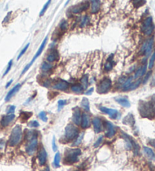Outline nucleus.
<instances>
[{
	"mask_svg": "<svg viewBox=\"0 0 155 171\" xmlns=\"http://www.w3.org/2000/svg\"><path fill=\"white\" fill-rule=\"evenodd\" d=\"M139 111L141 117L152 119L155 116V111L151 102L141 100L139 103Z\"/></svg>",
	"mask_w": 155,
	"mask_h": 171,
	"instance_id": "obj_1",
	"label": "nucleus"
},
{
	"mask_svg": "<svg viewBox=\"0 0 155 171\" xmlns=\"http://www.w3.org/2000/svg\"><path fill=\"white\" fill-rule=\"evenodd\" d=\"M82 151L80 149H67L64 153V163L67 164H73L77 162L79 157Z\"/></svg>",
	"mask_w": 155,
	"mask_h": 171,
	"instance_id": "obj_2",
	"label": "nucleus"
},
{
	"mask_svg": "<svg viewBox=\"0 0 155 171\" xmlns=\"http://www.w3.org/2000/svg\"><path fill=\"white\" fill-rule=\"evenodd\" d=\"M23 132H22V127L20 125H16L13 128L12 133H11L9 140H8V145L13 147L18 145L21 141Z\"/></svg>",
	"mask_w": 155,
	"mask_h": 171,
	"instance_id": "obj_3",
	"label": "nucleus"
},
{
	"mask_svg": "<svg viewBox=\"0 0 155 171\" xmlns=\"http://www.w3.org/2000/svg\"><path fill=\"white\" fill-rule=\"evenodd\" d=\"M78 131L77 127L74 126V124H69L66 126L65 127V132H64V139L67 142L76 139L78 137Z\"/></svg>",
	"mask_w": 155,
	"mask_h": 171,
	"instance_id": "obj_4",
	"label": "nucleus"
},
{
	"mask_svg": "<svg viewBox=\"0 0 155 171\" xmlns=\"http://www.w3.org/2000/svg\"><path fill=\"white\" fill-rule=\"evenodd\" d=\"M47 40H48V36H46V38L44 39V40L42 41V44H41V45L40 46V48H39V49L37 50V51H36V54L34 55V57H33V59L31 60V61H30V63H29V64H28L27 65V66L24 67V70H23V71H22V72H21V76L23 75V74L25 73V72H26L27 70H29V69L30 68V66H32L34 62H35V60H36V59H37V58L39 57L40 55H41L42 52L43 51L44 48H45V47H46V42H47Z\"/></svg>",
	"mask_w": 155,
	"mask_h": 171,
	"instance_id": "obj_5",
	"label": "nucleus"
},
{
	"mask_svg": "<svg viewBox=\"0 0 155 171\" xmlns=\"http://www.w3.org/2000/svg\"><path fill=\"white\" fill-rule=\"evenodd\" d=\"M141 31L146 36H150L154 31L153 20L151 17H148L145 19L141 25Z\"/></svg>",
	"mask_w": 155,
	"mask_h": 171,
	"instance_id": "obj_6",
	"label": "nucleus"
},
{
	"mask_svg": "<svg viewBox=\"0 0 155 171\" xmlns=\"http://www.w3.org/2000/svg\"><path fill=\"white\" fill-rule=\"evenodd\" d=\"M112 86V82L110 78H105L102 80V82H100V84L98 85L97 87V91L99 94H107V92L109 91L111 88Z\"/></svg>",
	"mask_w": 155,
	"mask_h": 171,
	"instance_id": "obj_7",
	"label": "nucleus"
},
{
	"mask_svg": "<svg viewBox=\"0 0 155 171\" xmlns=\"http://www.w3.org/2000/svg\"><path fill=\"white\" fill-rule=\"evenodd\" d=\"M122 137L126 141V146L127 148V149H133L135 154H137V152H139V145H138L133 139H132L129 136H128L126 133L122 132Z\"/></svg>",
	"mask_w": 155,
	"mask_h": 171,
	"instance_id": "obj_8",
	"label": "nucleus"
},
{
	"mask_svg": "<svg viewBox=\"0 0 155 171\" xmlns=\"http://www.w3.org/2000/svg\"><path fill=\"white\" fill-rule=\"evenodd\" d=\"M30 141L26 146V151L29 155H33L36 152L38 146L37 136L33 137L32 139H29Z\"/></svg>",
	"mask_w": 155,
	"mask_h": 171,
	"instance_id": "obj_9",
	"label": "nucleus"
},
{
	"mask_svg": "<svg viewBox=\"0 0 155 171\" xmlns=\"http://www.w3.org/2000/svg\"><path fill=\"white\" fill-rule=\"evenodd\" d=\"M82 116L80 109L78 107H75L73 109V116H72V121L76 125L81 124Z\"/></svg>",
	"mask_w": 155,
	"mask_h": 171,
	"instance_id": "obj_10",
	"label": "nucleus"
},
{
	"mask_svg": "<svg viewBox=\"0 0 155 171\" xmlns=\"http://www.w3.org/2000/svg\"><path fill=\"white\" fill-rule=\"evenodd\" d=\"M99 109L104 113L107 114L113 119H116L119 117V112H118L117 110L113 109H109V108L104 107V106H100Z\"/></svg>",
	"mask_w": 155,
	"mask_h": 171,
	"instance_id": "obj_11",
	"label": "nucleus"
},
{
	"mask_svg": "<svg viewBox=\"0 0 155 171\" xmlns=\"http://www.w3.org/2000/svg\"><path fill=\"white\" fill-rule=\"evenodd\" d=\"M89 4L88 2H83V3H80V4L76 5H74L72 8L71 11L74 14H78V13H80V12L83 11L87 10L88 8H89Z\"/></svg>",
	"mask_w": 155,
	"mask_h": 171,
	"instance_id": "obj_12",
	"label": "nucleus"
},
{
	"mask_svg": "<svg viewBox=\"0 0 155 171\" xmlns=\"http://www.w3.org/2000/svg\"><path fill=\"white\" fill-rule=\"evenodd\" d=\"M68 88H69V83L62 79L57 81L53 85L54 89L59 90V91H66Z\"/></svg>",
	"mask_w": 155,
	"mask_h": 171,
	"instance_id": "obj_13",
	"label": "nucleus"
},
{
	"mask_svg": "<svg viewBox=\"0 0 155 171\" xmlns=\"http://www.w3.org/2000/svg\"><path fill=\"white\" fill-rule=\"evenodd\" d=\"M106 127H107V132H106V137L108 138L113 137L116 133V128L113 124L110 122H106Z\"/></svg>",
	"mask_w": 155,
	"mask_h": 171,
	"instance_id": "obj_14",
	"label": "nucleus"
},
{
	"mask_svg": "<svg viewBox=\"0 0 155 171\" xmlns=\"http://www.w3.org/2000/svg\"><path fill=\"white\" fill-rule=\"evenodd\" d=\"M92 124L94 127V130L96 133H99L102 131V123L99 118H94L92 119Z\"/></svg>",
	"mask_w": 155,
	"mask_h": 171,
	"instance_id": "obj_15",
	"label": "nucleus"
},
{
	"mask_svg": "<svg viewBox=\"0 0 155 171\" xmlns=\"http://www.w3.org/2000/svg\"><path fill=\"white\" fill-rule=\"evenodd\" d=\"M38 159H39V162L41 166H43L46 164V160H47V152H46V149L44 148H42L40 149V153L38 155Z\"/></svg>",
	"mask_w": 155,
	"mask_h": 171,
	"instance_id": "obj_16",
	"label": "nucleus"
},
{
	"mask_svg": "<svg viewBox=\"0 0 155 171\" xmlns=\"http://www.w3.org/2000/svg\"><path fill=\"white\" fill-rule=\"evenodd\" d=\"M15 118V116L14 114L12 115H7L5 116H3L1 120V124L2 127H7L8 125H9V124L12 122H13V120Z\"/></svg>",
	"mask_w": 155,
	"mask_h": 171,
	"instance_id": "obj_17",
	"label": "nucleus"
},
{
	"mask_svg": "<svg viewBox=\"0 0 155 171\" xmlns=\"http://www.w3.org/2000/svg\"><path fill=\"white\" fill-rule=\"evenodd\" d=\"M90 117L87 113H83L82 116V120H81V127L83 129H86L90 126Z\"/></svg>",
	"mask_w": 155,
	"mask_h": 171,
	"instance_id": "obj_18",
	"label": "nucleus"
},
{
	"mask_svg": "<svg viewBox=\"0 0 155 171\" xmlns=\"http://www.w3.org/2000/svg\"><path fill=\"white\" fill-rule=\"evenodd\" d=\"M20 84H17L16 85L14 86V88H12L11 89V91H9V92H8V94H7V95L5 96V101H8V100H10L11 98L13 97V96L14 95V94H16L17 92L20 90Z\"/></svg>",
	"mask_w": 155,
	"mask_h": 171,
	"instance_id": "obj_19",
	"label": "nucleus"
},
{
	"mask_svg": "<svg viewBox=\"0 0 155 171\" xmlns=\"http://www.w3.org/2000/svg\"><path fill=\"white\" fill-rule=\"evenodd\" d=\"M115 100L117 103L121 105L123 107L129 108L130 106V102L126 98L123 97H115Z\"/></svg>",
	"mask_w": 155,
	"mask_h": 171,
	"instance_id": "obj_20",
	"label": "nucleus"
},
{
	"mask_svg": "<svg viewBox=\"0 0 155 171\" xmlns=\"http://www.w3.org/2000/svg\"><path fill=\"white\" fill-rule=\"evenodd\" d=\"M91 13L96 14L100 10L101 7V2L100 1H91Z\"/></svg>",
	"mask_w": 155,
	"mask_h": 171,
	"instance_id": "obj_21",
	"label": "nucleus"
},
{
	"mask_svg": "<svg viewBox=\"0 0 155 171\" xmlns=\"http://www.w3.org/2000/svg\"><path fill=\"white\" fill-rule=\"evenodd\" d=\"M146 70H147V64H145L143 66H141V68H139L136 70L135 75L133 76V79H137L138 78L143 76L146 72Z\"/></svg>",
	"mask_w": 155,
	"mask_h": 171,
	"instance_id": "obj_22",
	"label": "nucleus"
},
{
	"mask_svg": "<svg viewBox=\"0 0 155 171\" xmlns=\"http://www.w3.org/2000/svg\"><path fill=\"white\" fill-rule=\"evenodd\" d=\"M153 43H154V38L150 39L148 41L146 42V48H145V51L144 54H145L146 57H148L150 55L151 52V50L153 48Z\"/></svg>",
	"mask_w": 155,
	"mask_h": 171,
	"instance_id": "obj_23",
	"label": "nucleus"
},
{
	"mask_svg": "<svg viewBox=\"0 0 155 171\" xmlns=\"http://www.w3.org/2000/svg\"><path fill=\"white\" fill-rule=\"evenodd\" d=\"M123 124H125L126 125H133L134 124H135V119H134L133 116H132V114L127 115V116L123 118Z\"/></svg>",
	"mask_w": 155,
	"mask_h": 171,
	"instance_id": "obj_24",
	"label": "nucleus"
},
{
	"mask_svg": "<svg viewBox=\"0 0 155 171\" xmlns=\"http://www.w3.org/2000/svg\"><path fill=\"white\" fill-rule=\"evenodd\" d=\"M113 54H111V55L108 57V58H107V62H106L105 65H104V69H105V70H107V71H110V70H111L112 69H113Z\"/></svg>",
	"mask_w": 155,
	"mask_h": 171,
	"instance_id": "obj_25",
	"label": "nucleus"
},
{
	"mask_svg": "<svg viewBox=\"0 0 155 171\" xmlns=\"http://www.w3.org/2000/svg\"><path fill=\"white\" fill-rule=\"evenodd\" d=\"M143 150L145 154L147 155V157H148V158H150V159L152 160V161H155V153L154 152V151L152 149L145 146V147L143 148Z\"/></svg>",
	"mask_w": 155,
	"mask_h": 171,
	"instance_id": "obj_26",
	"label": "nucleus"
},
{
	"mask_svg": "<svg viewBox=\"0 0 155 171\" xmlns=\"http://www.w3.org/2000/svg\"><path fill=\"white\" fill-rule=\"evenodd\" d=\"M59 59V54H58L57 51H54L52 52H50L48 55L47 56V60L48 62H54L55 60H58Z\"/></svg>",
	"mask_w": 155,
	"mask_h": 171,
	"instance_id": "obj_27",
	"label": "nucleus"
},
{
	"mask_svg": "<svg viewBox=\"0 0 155 171\" xmlns=\"http://www.w3.org/2000/svg\"><path fill=\"white\" fill-rule=\"evenodd\" d=\"M81 106H82V108H83V109L86 110V112H89L90 111L89 102V99H88L87 98L84 97L83 99H82Z\"/></svg>",
	"mask_w": 155,
	"mask_h": 171,
	"instance_id": "obj_28",
	"label": "nucleus"
},
{
	"mask_svg": "<svg viewBox=\"0 0 155 171\" xmlns=\"http://www.w3.org/2000/svg\"><path fill=\"white\" fill-rule=\"evenodd\" d=\"M140 84H141V79H139L137 81H135V82H132L130 85L125 90V91H132V90H135L140 85Z\"/></svg>",
	"mask_w": 155,
	"mask_h": 171,
	"instance_id": "obj_29",
	"label": "nucleus"
},
{
	"mask_svg": "<svg viewBox=\"0 0 155 171\" xmlns=\"http://www.w3.org/2000/svg\"><path fill=\"white\" fill-rule=\"evenodd\" d=\"M83 86L80 85V84H74V85L71 86V91L76 94H81L82 92L83 91Z\"/></svg>",
	"mask_w": 155,
	"mask_h": 171,
	"instance_id": "obj_30",
	"label": "nucleus"
},
{
	"mask_svg": "<svg viewBox=\"0 0 155 171\" xmlns=\"http://www.w3.org/2000/svg\"><path fill=\"white\" fill-rule=\"evenodd\" d=\"M52 67H53V65L49 63H47V62H43L41 65V70L44 72H46V71H48V70H52Z\"/></svg>",
	"mask_w": 155,
	"mask_h": 171,
	"instance_id": "obj_31",
	"label": "nucleus"
},
{
	"mask_svg": "<svg viewBox=\"0 0 155 171\" xmlns=\"http://www.w3.org/2000/svg\"><path fill=\"white\" fill-rule=\"evenodd\" d=\"M80 82H81L82 86H83V89H86L88 88V85H89V78H88V76L86 75L83 76Z\"/></svg>",
	"mask_w": 155,
	"mask_h": 171,
	"instance_id": "obj_32",
	"label": "nucleus"
},
{
	"mask_svg": "<svg viewBox=\"0 0 155 171\" xmlns=\"http://www.w3.org/2000/svg\"><path fill=\"white\" fill-rule=\"evenodd\" d=\"M132 81H133V77H132L131 76V77L128 78L127 79H126V82L123 84V85H122V88H123V91H125V90L131 84Z\"/></svg>",
	"mask_w": 155,
	"mask_h": 171,
	"instance_id": "obj_33",
	"label": "nucleus"
},
{
	"mask_svg": "<svg viewBox=\"0 0 155 171\" xmlns=\"http://www.w3.org/2000/svg\"><path fill=\"white\" fill-rule=\"evenodd\" d=\"M83 137H84V133L83 132H82L80 135L78 136L77 137H76V140L74 141V143H73V145H73V146H77V145H80V144L82 143L83 139Z\"/></svg>",
	"mask_w": 155,
	"mask_h": 171,
	"instance_id": "obj_34",
	"label": "nucleus"
},
{
	"mask_svg": "<svg viewBox=\"0 0 155 171\" xmlns=\"http://www.w3.org/2000/svg\"><path fill=\"white\" fill-rule=\"evenodd\" d=\"M60 161H61V155L59 152H56L55 155V158H54V165L55 167H60Z\"/></svg>",
	"mask_w": 155,
	"mask_h": 171,
	"instance_id": "obj_35",
	"label": "nucleus"
},
{
	"mask_svg": "<svg viewBox=\"0 0 155 171\" xmlns=\"http://www.w3.org/2000/svg\"><path fill=\"white\" fill-rule=\"evenodd\" d=\"M89 18L87 15H85L83 18H82L81 21H80V27H84L89 24Z\"/></svg>",
	"mask_w": 155,
	"mask_h": 171,
	"instance_id": "obj_36",
	"label": "nucleus"
},
{
	"mask_svg": "<svg viewBox=\"0 0 155 171\" xmlns=\"http://www.w3.org/2000/svg\"><path fill=\"white\" fill-rule=\"evenodd\" d=\"M50 3H51V1H48V2H46V4H45V5L43 6V8H42V10H41V11H40V17L43 16L44 14L46 13V10L48 9V6H49Z\"/></svg>",
	"mask_w": 155,
	"mask_h": 171,
	"instance_id": "obj_37",
	"label": "nucleus"
},
{
	"mask_svg": "<svg viewBox=\"0 0 155 171\" xmlns=\"http://www.w3.org/2000/svg\"><path fill=\"white\" fill-rule=\"evenodd\" d=\"M154 62H155V51L154 52L153 54L151 55V58H150L149 63H148V68H149L150 70H151V69L153 68Z\"/></svg>",
	"mask_w": 155,
	"mask_h": 171,
	"instance_id": "obj_38",
	"label": "nucleus"
},
{
	"mask_svg": "<svg viewBox=\"0 0 155 171\" xmlns=\"http://www.w3.org/2000/svg\"><path fill=\"white\" fill-rule=\"evenodd\" d=\"M68 27V24L67 22V20H62L61 23L60 24V29L62 30V31H65Z\"/></svg>",
	"mask_w": 155,
	"mask_h": 171,
	"instance_id": "obj_39",
	"label": "nucleus"
},
{
	"mask_svg": "<svg viewBox=\"0 0 155 171\" xmlns=\"http://www.w3.org/2000/svg\"><path fill=\"white\" fill-rule=\"evenodd\" d=\"M39 117L42 122H46L48 121V118H47V116H46V113L45 112H41L40 114H39Z\"/></svg>",
	"mask_w": 155,
	"mask_h": 171,
	"instance_id": "obj_40",
	"label": "nucleus"
},
{
	"mask_svg": "<svg viewBox=\"0 0 155 171\" xmlns=\"http://www.w3.org/2000/svg\"><path fill=\"white\" fill-rule=\"evenodd\" d=\"M29 46H30V43H27V44L26 45L24 46V48H23V49L21 50V51H20V54H19V55H18V58H17L18 60H19V59H20V58L22 56L24 55V53H25V52L27 51V48H29Z\"/></svg>",
	"mask_w": 155,
	"mask_h": 171,
	"instance_id": "obj_41",
	"label": "nucleus"
},
{
	"mask_svg": "<svg viewBox=\"0 0 155 171\" xmlns=\"http://www.w3.org/2000/svg\"><path fill=\"white\" fill-rule=\"evenodd\" d=\"M14 111H15V106L14 105H9L6 109V113H7V115H12V114H14Z\"/></svg>",
	"mask_w": 155,
	"mask_h": 171,
	"instance_id": "obj_42",
	"label": "nucleus"
},
{
	"mask_svg": "<svg viewBox=\"0 0 155 171\" xmlns=\"http://www.w3.org/2000/svg\"><path fill=\"white\" fill-rule=\"evenodd\" d=\"M102 140H103V136H100L98 138V139L96 140V142L94 144V147L95 148H98L99 146L102 143Z\"/></svg>",
	"mask_w": 155,
	"mask_h": 171,
	"instance_id": "obj_43",
	"label": "nucleus"
},
{
	"mask_svg": "<svg viewBox=\"0 0 155 171\" xmlns=\"http://www.w3.org/2000/svg\"><path fill=\"white\" fill-rule=\"evenodd\" d=\"M22 116V117H23V118L25 120L28 119L29 118L31 117V116H32V113L31 112H22L21 114H20Z\"/></svg>",
	"mask_w": 155,
	"mask_h": 171,
	"instance_id": "obj_44",
	"label": "nucleus"
},
{
	"mask_svg": "<svg viewBox=\"0 0 155 171\" xmlns=\"http://www.w3.org/2000/svg\"><path fill=\"white\" fill-rule=\"evenodd\" d=\"M28 126L30 127H38L39 126H40V124H39V122H37V121H32V122H30V123L28 124Z\"/></svg>",
	"mask_w": 155,
	"mask_h": 171,
	"instance_id": "obj_45",
	"label": "nucleus"
},
{
	"mask_svg": "<svg viewBox=\"0 0 155 171\" xmlns=\"http://www.w3.org/2000/svg\"><path fill=\"white\" fill-rule=\"evenodd\" d=\"M12 60H10V61H9V63H8V66H7V69H6L5 72L4 74H3V76H6V75H7L8 72H9V71H10L11 69H12Z\"/></svg>",
	"mask_w": 155,
	"mask_h": 171,
	"instance_id": "obj_46",
	"label": "nucleus"
},
{
	"mask_svg": "<svg viewBox=\"0 0 155 171\" xmlns=\"http://www.w3.org/2000/svg\"><path fill=\"white\" fill-rule=\"evenodd\" d=\"M66 103H67V101H66V100H63V99H61V100H59V101L58 102V110L61 109V108L63 107V106H64Z\"/></svg>",
	"mask_w": 155,
	"mask_h": 171,
	"instance_id": "obj_47",
	"label": "nucleus"
},
{
	"mask_svg": "<svg viewBox=\"0 0 155 171\" xmlns=\"http://www.w3.org/2000/svg\"><path fill=\"white\" fill-rule=\"evenodd\" d=\"M52 149H53L54 151H57V145H56L55 137V136H54L53 139H52Z\"/></svg>",
	"mask_w": 155,
	"mask_h": 171,
	"instance_id": "obj_48",
	"label": "nucleus"
},
{
	"mask_svg": "<svg viewBox=\"0 0 155 171\" xmlns=\"http://www.w3.org/2000/svg\"><path fill=\"white\" fill-rule=\"evenodd\" d=\"M151 105H152V106H153L154 109V111H155V94H154L152 97H151Z\"/></svg>",
	"mask_w": 155,
	"mask_h": 171,
	"instance_id": "obj_49",
	"label": "nucleus"
},
{
	"mask_svg": "<svg viewBox=\"0 0 155 171\" xmlns=\"http://www.w3.org/2000/svg\"><path fill=\"white\" fill-rule=\"evenodd\" d=\"M151 72H147V75H146V76H145V78H144V80H143V83H144V84H145V83H146V82H147V80H148V78H149L150 76H151Z\"/></svg>",
	"mask_w": 155,
	"mask_h": 171,
	"instance_id": "obj_50",
	"label": "nucleus"
},
{
	"mask_svg": "<svg viewBox=\"0 0 155 171\" xmlns=\"http://www.w3.org/2000/svg\"><path fill=\"white\" fill-rule=\"evenodd\" d=\"M94 91V89L93 88H90V90H88L85 93V94H86V95H91V94H92V92Z\"/></svg>",
	"mask_w": 155,
	"mask_h": 171,
	"instance_id": "obj_51",
	"label": "nucleus"
},
{
	"mask_svg": "<svg viewBox=\"0 0 155 171\" xmlns=\"http://www.w3.org/2000/svg\"><path fill=\"white\" fill-rule=\"evenodd\" d=\"M12 14V12H8V14L6 15L5 18L4 20H3V23H7L8 22V18H9V15Z\"/></svg>",
	"mask_w": 155,
	"mask_h": 171,
	"instance_id": "obj_52",
	"label": "nucleus"
},
{
	"mask_svg": "<svg viewBox=\"0 0 155 171\" xmlns=\"http://www.w3.org/2000/svg\"><path fill=\"white\" fill-rule=\"evenodd\" d=\"M126 78L125 77H122V78H119V83H121V84H123V83H124V82H126Z\"/></svg>",
	"mask_w": 155,
	"mask_h": 171,
	"instance_id": "obj_53",
	"label": "nucleus"
},
{
	"mask_svg": "<svg viewBox=\"0 0 155 171\" xmlns=\"http://www.w3.org/2000/svg\"><path fill=\"white\" fill-rule=\"evenodd\" d=\"M150 145H151L153 147L155 148V139H151L149 141Z\"/></svg>",
	"mask_w": 155,
	"mask_h": 171,
	"instance_id": "obj_54",
	"label": "nucleus"
},
{
	"mask_svg": "<svg viewBox=\"0 0 155 171\" xmlns=\"http://www.w3.org/2000/svg\"><path fill=\"white\" fill-rule=\"evenodd\" d=\"M12 82H13V80H12V79H11L10 81H9V82H8V83H7V84H6V85H5V88H8V87H9V86H10L11 84H12Z\"/></svg>",
	"mask_w": 155,
	"mask_h": 171,
	"instance_id": "obj_55",
	"label": "nucleus"
},
{
	"mask_svg": "<svg viewBox=\"0 0 155 171\" xmlns=\"http://www.w3.org/2000/svg\"><path fill=\"white\" fill-rule=\"evenodd\" d=\"M151 86H153V87H154L155 86V73H154V76L153 80H152V82H151Z\"/></svg>",
	"mask_w": 155,
	"mask_h": 171,
	"instance_id": "obj_56",
	"label": "nucleus"
},
{
	"mask_svg": "<svg viewBox=\"0 0 155 171\" xmlns=\"http://www.w3.org/2000/svg\"><path fill=\"white\" fill-rule=\"evenodd\" d=\"M45 171H50L49 167H46V169L45 170Z\"/></svg>",
	"mask_w": 155,
	"mask_h": 171,
	"instance_id": "obj_57",
	"label": "nucleus"
}]
</instances>
